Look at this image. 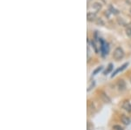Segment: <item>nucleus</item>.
I'll return each instance as SVG.
<instances>
[{
    "instance_id": "obj_2",
    "label": "nucleus",
    "mask_w": 131,
    "mask_h": 130,
    "mask_svg": "<svg viewBox=\"0 0 131 130\" xmlns=\"http://www.w3.org/2000/svg\"><path fill=\"white\" fill-rule=\"evenodd\" d=\"M100 51L102 52V56H105L108 52V45L101 39H100Z\"/></svg>"
},
{
    "instance_id": "obj_16",
    "label": "nucleus",
    "mask_w": 131,
    "mask_h": 130,
    "mask_svg": "<svg viewBox=\"0 0 131 130\" xmlns=\"http://www.w3.org/2000/svg\"><path fill=\"white\" fill-rule=\"evenodd\" d=\"M91 44H92V46H93V47L94 48V51H95L96 52H98V50H97V48H96V46H95V43H94V41H93V40H92L91 41Z\"/></svg>"
},
{
    "instance_id": "obj_13",
    "label": "nucleus",
    "mask_w": 131,
    "mask_h": 130,
    "mask_svg": "<svg viewBox=\"0 0 131 130\" xmlns=\"http://www.w3.org/2000/svg\"><path fill=\"white\" fill-rule=\"evenodd\" d=\"M102 68L103 67L102 66H99V67H97L95 70H94V72H93V75H96V74L98 73H100L101 70H102Z\"/></svg>"
},
{
    "instance_id": "obj_15",
    "label": "nucleus",
    "mask_w": 131,
    "mask_h": 130,
    "mask_svg": "<svg viewBox=\"0 0 131 130\" xmlns=\"http://www.w3.org/2000/svg\"><path fill=\"white\" fill-rule=\"evenodd\" d=\"M113 130H123V128L119 126V125H115L113 127Z\"/></svg>"
},
{
    "instance_id": "obj_1",
    "label": "nucleus",
    "mask_w": 131,
    "mask_h": 130,
    "mask_svg": "<svg viewBox=\"0 0 131 130\" xmlns=\"http://www.w3.org/2000/svg\"><path fill=\"white\" fill-rule=\"evenodd\" d=\"M124 58V51L122 50V47H116L113 52V59L116 61H120Z\"/></svg>"
},
{
    "instance_id": "obj_10",
    "label": "nucleus",
    "mask_w": 131,
    "mask_h": 130,
    "mask_svg": "<svg viewBox=\"0 0 131 130\" xmlns=\"http://www.w3.org/2000/svg\"><path fill=\"white\" fill-rule=\"evenodd\" d=\"M108 11H110L112 14H118V13H119L118 10H116L115 7H113V5H109V10H108Z\"/></svg>"
},
{
    "instance_id": "obj_5",
    "label": "nucleus",
    "mask_w": 131,
    "mask_h": 130,
    "mask_svg": "<svg viewBox=\"0 0 131 130\" xmlns=\"http://www.w3.org/2000/svg\"><path fill=\"white\" fill-rule=\"evenodd\" d=\"M128 65H129V63H125V64H123V65H122V66H120V67H119V68H117V69H116L115 71L114 72L113 74H112V75H111V77H112V78H113L114 76H115L116 74H117L118 73H119V72H122V70H124L125 68H126V67L128 66Z\"/></svg>"
},
{
    "instance_id": "obj_7",
    "label": "nucleus",
    "mask_w": 131,
    "mask_h": 130,
    "mask_svg": "<svg viewBox=\"0 0 131 130\" xmlns=\"http://www.w3.org/2000/svg\"><path fill=\"white\" fill-rule=\"evenodd\" d=\"M100 98H101V100H103V102L105 103H110V99L108 98V96H107V94L104 93H100Z\"/></svg>"
},
{
    "instance_id": "obj_4",
    "label": "nucleus",
    "mask_w": 131,
    "mask_h": 130,
    "mask_svg": "<svg viewBox=\"0 0 131 130\" xmlns=\"http://www.w3.org/2000/svg\"><path fill=\"white\" fill-rule=\"evenodd\" d=\"M92 8L94 9L96 12H98V11H100V10L102 9V4H100V3H99V2H95V3H94V4H92Z\"/></svg>"
},
{
    "instance_id": "obj_14",
    "label": "nucleus",
    "mask_w": 131,
    "mask_h": 130,
    "mask_svg": "<svg viewBox=\"0 0 131 130\" xmlns=\"http://www.w3.org/2000/svg\"><path fill=\"white\" fill-rule=\"evenodd\" d=\"M126 34H127V36H128V37L131 39V28H130V27H128V28H126Z\"/></svg>"
},
{
    "instance_id": "obj_11",
    "label": "nucleus",
    "mask_w": 131,
    "mask_h": 130,
    "mask_svg": "<svg viewBox=\"0 0 131 130\" xmlns=\"http://www.w3.org/2000/svg\"><path fill=\"white\" fill-rule=\"evenodd\" d=\"M113 66H114L113 64H109L108 66H107V69L104 72V74H107V73H110V72L112 71V69H113Z\"/></svg>"
},
{
    "instance_id": "obj_18",
    "label": "nucleus",
    "mask_w": 131,
    "mask_h": 130,
    "mask_svg": "<svg viewBox=\"0 0 131 130\" xmlns=\"http://www.w3.org/2000/svg\"><path fill=\"white\" fill-rule=\"evenodd\" d=\"M130 13H131V8H130Z\"/></svg>"
},
{
    "instance_id": "obj_17",
    "label": "nucleus",
    "mask_w": 131,
    "mask_h": 130,
    "mask_svg": "<svg viewBox=\"0 0 131 130\" xmlns=\"http://www.w3.org/2000/svg\"><path fill=\"white\" fill-rule=\"evenodd\" d=\"M90 1H91V0H87V3H89Z\"/></svg>"
},
{
    "instance_id": "obj_6",
    "label": "nucleus",
    "mask_w": 131,
    "mask_h": 130,
    "mask_svg": "<svg viewBox=\"0 0 131 130\" xmlns=\"http://www.w3.org/2000/svg\"><path fill=\"white\" fill-rule=\"evenodd\" d=\"M121 122L124 124V125H129V124L131 123V120H130V118H129L128 116H126V115H122V117H121Z\"/></svg>"
},
{
    "instance_id": "obj_9",
    "label": "nucleus",
    "mask_w": 131,
    "mask_h": 130,
    "mask_svg": "<svg viewBox=\"0 0 131 130\" xmlns=\"http://www.w3.org/2000/svg\"><path fill=\"white\" fill-rule=\"evenodd\" d=\"M118 87H119V89H120L121 91H123V90H125V88H126L125 82L122 80H119V82H118Z\"/></svg>"
},
{
    "instance_id": "obj_12",
    "label": "nucleus",
    "mask_w": 131,
    "mask_h": 130,
    "mask_svg": "<svg viewBox=\"0 0 131 130\" xmlns=\"http://www.w3.org/2000/svg\"><path fill=\"white\" fill-rule=\"evenodd\" d=\"M95 22H96V24H100V25H104V24H105L104 21H103L101 18H100V17H97V19L95 20Z\"/></svg>"
},
{
    "instance_id": "obj_3",
    "label": "nucleus",
    "mask_w": 131,
    "mask_h": 130,
    "mask_svg": "<svg viewBox=\"0 0 131 130\" xmlns=\"http://www.w3.org/2000/svg\"><path fill=\"white\" fill-rule=\"evenodd\" d=\"M87 21H89V22L95 21V20L97 19V16H96V13L95 12H91V11L87 12Z\"/></svg>"
},
{
    "instance_id": "obj_8",
    "label": "nucleus",
    "mask_w": 131,
    "mask_h": 130,
    "mask_svg": "<svg viewBox=\"0 0 131 130\" xmlns=\"http://www.w3.org/2000/svg\"><path fill=\"white\" fill-rule=\"evenodd\" d=\"M122 107H123V109H125L126 111H128V112H131V104L129 101L124 102L123 105H122Z\"/></svg>"
}]
</instances>
